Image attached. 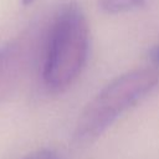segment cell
Here are the masks:
<instances>
[{
	"label": "cell",
	"instance_id": "1",
	"mask_svg": "<svg viewBox=\"0 0 159 159\" xmlns=\"http://www.w3.org/2000/svg\"><path fill=\"white\" fill-rule=\"evenodd\" d=\"M89 53V26L82 9L68 2L56 12L47 35L42 81L51 92L68 88L83 71Z\"/></svg>",
	"mask_w": 159,
	"mask_h": 159
},
{
	"label": "cell",
	"instance_id": "2",
	"mask_svg": "<svg viewBox=\"0 0 159 159\" xmlns=\"http://www.w3.org/2000/svg\"><path fill=\"white\" fill-rule=\"evenodd\" d=\"M159 83L153 67L127 71L108 82L83 108L73 130V140L84 145L98 139L118 118L137 106Z\"/></svg>",
	"mask_w": 159,
	"mask_h": 159
},
{
	"label": "cell",
	"instance_id": "3",
	"mask_svg": "<svg viewBox=\"0 0 159 159\" xmlns=\"http://www.w3.org/2000/svg\"><path fill=\"white\" fill-rule=\"evenodd\" d=\"M144 2L145 0H98V6L103 12L116 15L139 7Z\"/></svg>",
	"mask_w": 159,
	"mask_h": 159
},
{
	"label": "cell",
	"instance_id": "4",
	"mask_svg": "<svg viewBox=\"0 0 159 159\" xmlns=\"http://www.w3.org/2000/svg\"><path fill=\"white\" fill-rule=\"evenodd\" d=\"M24 159H60V155L53 149L42 148V149H37V150L30 153Z\"/></svg>",
	"mask_w": 159,
	"mask_h": 159
},
{
	"label": "cell",
	"instance_id": "5",
	"mask_svg": "<svg viewBox=\"0 0 159 159\" xmlns=\"http://www.w3.org/2000/svg\"><path fill=\"white\" fill-rule=\"evenodd\" d=\"M148 58L150 61V67H153L154 70L159 71V43L154 45L149 52H148Z\"/></svg>",
	"mask_w": 159,
	"mask_h": 159
},
{
	"label": "cell",
	"instance_id": "6",
	"mask_svg": "<svg viewBox=\"0 0 159 159\" xmlns=\"http://www.w3.org/2000/svg\"><path fill=\"white\" fill-rule=\"evenodd\" d=\"M35 0H21V2L24 4V5H30V4H32Z\"/></svg>",
	"mask_w": 159,
	"mask_h": 159
}]
</instances>
